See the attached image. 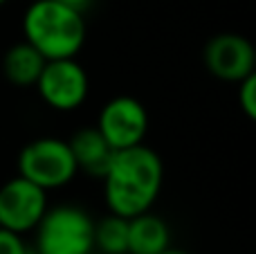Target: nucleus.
<instances>
[{
	"instance_id": "f257e3e1",
	"label": "nucleus",
	"mask_w": 256,
	"mask_h": 254,
	"mask_svg": "<svg viewBox=\"0 0 256 254\" xmlns=\"http://www.w3.org/2000/svg\"><path fill=\"white\" fill-rule=\"evenodd\" d=\"M104 182V202L108 212L122 218L153 210L164 184V164L158 151L144 142L112 151L108 169L99 178Z\"/></svg>"
},
{
	"instance_id": "f03ea898",
	"label": "nucleus",
	"mask_w": 256,
	"mask_h": 254,
	"mask_svg": "<svg viewBox=\"0 0 256 254\" xmlns=\"http://www.w3.org/2000/svg\"><path fill=\"white\" fill-rule=\"evenodd\" d=\"M88 27L84 12L58 0H34L22 14V40L45 58H74L84 50Z\"/></svg>"
},
{
	"instance_id": "7ed1b4c3",
	"label": "nucleus",
	"mask_w": 256,
	"mask_h": 254,
	"mask_svg": "<svg viewBox=\"0 0 256 254\" xmlns=\"http://www.w3.org/2000/svg\"><path fill=\"white\" fill-rule=\"evenodd\" d=\"M34 254H94V218L79 205L48 207L34 228Z\"/></svg>"
},
{
	"instance_id": "20e7f679",
	"label": "nucleus",
	"mask_w": 256,
	"mask_h": 254,
	"mask_svg": "<svg viewBox=\"0 0 256 254\" xmlns=\"http://www.w3.org/2000/svg\"><path fill=\"white\" fill-rule=\"evenodd\" d=\"M16 169L18 176L45 189L48 194L68 187L79 174L68 140L52 135L27 142L18 153Z\"/></svg>"
},
{
	"instance_id": "39448f33",
	"label": "nucleus",
	"mask_w": 256,
	"mask_h": 254,
	"mask_svg": "<svg viewBox=\"0 0 256 254\" xmlns=\"http://www.w3.org/2000/svg\"><path fill=\"white\" fill-rule=\"evenodd\" d=\"M40 102L58 112H72L81 108L90 92V76L74 58H50L45 61L34 84Z\"/></svg>"
},
{
	"instance_id": "423d86ee",
	"label": "nucleus",
	"mask_w": 256,
	"mask_h": 254,
	"mask_svg": "<svg viewBox=\"0 0 256 254\" xmlns=\"http://www.w3.org/2000/svg\"><path fill=\"white\" fill-rule=\"evenodd\" d=\"M148 110L140 99L130 94H117L102 106L94 126L112 151H120L144 142L148 135Z\"/></svg>"
},
{
	"instance_id": "0eeeda50",
	"label": "nucleus",
	"mask_w": 256,
	"mask_h": 254,
	"mask_svg": "<svg viewBox=\"0 0 256 254\" xmlns=\"http://www.w3.org/2000/svg\"><path fill=\"white\" fill-rule=\"evenodd\" d=\"M48 207L50 200L45 189L36 187L22 176L9 178L0 187V228L25 236L34 232Z\"/></svg>"
},
{
	"instance_id": "6e6552de",
	"label": "nucleus",
	"mask_w": 256,
	"mask_h": 254,
	"mask_svg": "<svg viewBox=\"0 0 256 254\" xmlns=\"http://www.w3.org/2000/svg\"><path fill=\"white\" fill-rule=\"evenodd\" d=\"M202 61L209 74L225 84H238L256 72V50L252 40L234 32H222L207 40Z\"/></svg>"
},
{
	"instance_id": "1a4fd4ad",
	"label": "nucleus",
	"mask_w": 256,
	"mask_h": 254,
	"mask_svg": "<svg viewBox=\"0 0 256 254\" xmlns=\"http://www.w3.org/2000/svg\"><path fill=\"white\" fill-rule=\"evenodd\" d=\"M168 248H171V228L162 216L148 210L128 218L126 254H162Z\"/></svg>"
},
{
	"instance_id": "9d476101",
	"label": "nucleus",
	"mask_w": 256,
	"mask_h": 254,
	"mask_svg": "<svg viewBox=\"0 0 256 254\" xmlns=\"http://www.w3.org/2000/svg\"><path fill=\"white\" fill-rule=\"evenodd\" d=\"M68 144H70V151L74 156L76 169L88 176H94V178H102L112 158V148L97 130V126L79 128L68 140Z\"/></svg>"
},
{
	"instance_id": "9b49d317",
	"label": "nucleus",
	"mask_w": 256,
	"mask_h": 254,
	"mask_svg": "<svg viewBox=\"0 0 256 254\" xmlns=\"http://www.w3.org/2000/svg\"><path fill=\"white\" fill-rule=\"evenodd\" d=\"M48 58L32 48L27 40H18L4 52L2 56V74L12 86L18 88H32L38 79Z\"/></svg>"
},
{
	"instance_id": "f8f14e48",
	"label": "nucleus",
	"mask_w": 256,
	"mask_h": 254,
	"mask_svg": "<svg viewBox=\"0 0 256 254\" xmlns=\"http://www.w3.org/2000/svg\"><path fill=\"white\" fill-rule=\"evenodd\" d=\"M94 252L126 254L128 252V218L108 212L94 220Z\"/></svg>"
},
{
	"instance_id": "ddd939ff",
	"label": "nucleus",
	"mask_w": 256,
	"mask_h": 254,
	"mask_svg": "<svg viewBox=\"0 0 256 254\" xmlns=\"http://www.w3.org/2000/svg\"><path fill=\"white\" fill-rule=\"evenodd\" d=\"M238 106L250 120H256V72L240 79L238 84Z\"/></svg>"
},
{
	"instance_id": "4468645a",
	"label": "nucleus",
	"mask_w": 256,
	"mask_h": 254,
	"mask_svg": "<svg viewBox=\"0 0 256 254\" xmlns=\"http://www.w3.org/2000/svg\"><path fill=\"white\" fill-rule=\"evenodd\" d=\"M0 254H34V248H30L25 236L0 228Z\"/></svg>"
},
{
	"instance_id": "2eb2a0df",
	"label": "nucleus",
	"mask_w": 256,
	"mask_h": 254,
	"mask_svg": "<svg viewBox=\"0 0 256 254\" xmlns=\"http://www.w3.org/2000/svg\"><path fill=\"white\" fill-rule=\"evenodd\" d=\"M58 2H63V4H70V7H74V9H79V12H84L86 7H88L92 0H58Z\"/></svg>"
},
{
	"instance_id": "dca6fc26",
	"label": "nucleus",
	"mask_w": 256,
	"mask_h": 254,
	"mask_svg": "<svg viewBox=\"0 0 256 254\" xmlns=\"http://www.w3.org/2000/svg\"><path fill=\"white\" fill-rule=\"evenodd\" d=\"M162 254H189V252H184V250H173V248H168V250H164Z\"/></svg>"
},
{
	"instance_id": "f3484780",
	"label": "nucleus",
	"mask_w": 256,
	"mask_h": 254,
	"mask_svg": "<svg viewBox=\"0 0 256 254\" xmlns=\"http://www.w3.org/2000/svg\"><path fill=\"white\" fill-rule=\"evenodd\" d=\"M9 2V0H0V7H4V4H7Z\"/></svg>"
}]
</instances>
